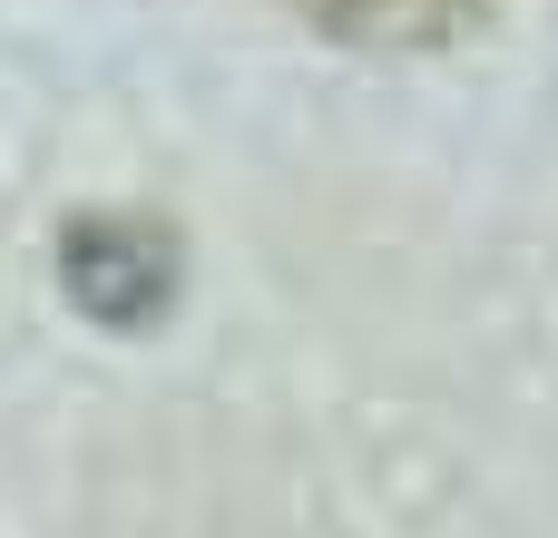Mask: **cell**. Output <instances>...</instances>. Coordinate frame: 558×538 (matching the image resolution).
I'll list each match as a JSON object with an SVG mask.
<instances>
[{"label": "cell", "mask_w": 558, "mask_h": 538, "mask_svg": "<svg viewBox=\"0 0 558 538\" xmlns=\"http://www.w3.org/2000/svg\"><path fill=\"white\" fill-rule=\"evenodd\" d=\"M304 29H324L333 49H373V59H422L471 39L500 0H284Z\"/></svg>", "instance_id": "cell-2"}, {"label": "cell", "mask_w": 558, "mask_h": 538, "mask_svg": "<svg viewBox=\"0 0 558 538\" xmlns=\"http://www.w3.org/2000/svg\"><path fill=\"white\" fill-rule=\"evenodd\" d=\"M59 284L98 323H147L177 294V245L157 225H137V216H78L59 235Z\"/></svg>", "instance_id": "cell-1"}]
</instances>
